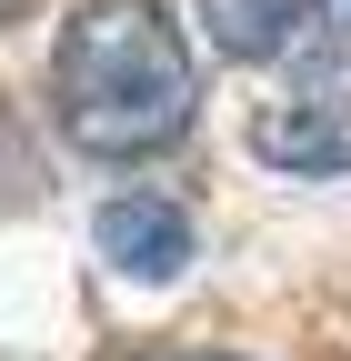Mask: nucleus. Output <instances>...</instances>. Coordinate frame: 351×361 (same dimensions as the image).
I'll return each mask as SVG.
<instances>
[{
  "label": "nucleus",
  "instance_id": "7ed1b4c3",
  "mask_svg": "<svg viewBox=\"0 0 351 361\" xmlns=\"http://www.w3.org/2000/svg\"><path fill=\"white\" fill-rule=\"evenodd\" d=\"M251 151L271 171H291V180H331V171H351V101H331V90L271 101L251 121Z\"/></svg>",
  "mask_w": 351,
  "mask_h": 361
},
{
  "label": "nucleus",
  "instance_id": "f03ea898",
  "mask_svg": "<svg viewBox=\"0 0 351 361\" xmlns=\"http://www.w3.org/2000/svg\"><path fill=\"white\" fill-rule=\"evenodd\" d=\"M91 241H101V261L121 271V281H181L191 251H201L191 201H171V191H121V201H101Z\"/></svg>",
  "mask_w": 351,
  "mask_h": 361
},
{
  "label": "nucleus",
  "instance_id": "0eeeda50",
  "mask_svg": "<svg viewBox=\"0 0 351 361\" xmlns=\"http://www.w3.org/2000/svg\"><path fill=\"white\" fill-rule=\"evenodd\" d=\"M20 11H30V0H0V20H20Z\"/></svg>",
  "mask_w": 351,
  "mask_h": 361
},
{
  "label": "nucleus",
  "instance_id": "f257e3e1",
  "mask_svg": "<svg viewBox=\"0 0 351 361\" xmlns=\"http://www.w3.org/2000/svg\"><path fill=\"white\" fill-rule=\"evenodd\" d=\"M191 101H201V71L161 0H80L70 11L61 51H51V111H61L70 151L141 161L191 130Z\"/></svg>",
  "mask_w": 351,
  "mask_h": 361
},
{
  "label": "nucleus",
  "instance_id": "20e7f679",
  "mask_svg": "<svg viewBox=\"0 0 351 361\" xmlns=\"http://www.w3.org/2000/svg\"><path fill=\"white\" fill-rule=\"evenodd\" d=\"M201 20H211L221 61H271L291 40V20H301V0H201Z\"/></svg>",
  "mask_w": 351,
  "mask_h": 361
},
{
  "label": "nucleus",
  "instance_id": "423d86ee",
  "mask_svg": "<svg viewBox=\"0 0 351 361\" xmlns=\"http://www.w3.org/2000/svg\"><path fill=\"white\" fill-rule=\"evenodd\" d=\"M141 361H231V351H141Z\"/></svg>",
  "mask_w": 351,
  "mask_h": 361
},
{
  "label": "nucleus",
  "instance_id": "39448f33",
  "mask_svg": "<svg viewBox=\"0 0 351 361\" xmlns=\"http://www.w3.org/2000/svg\"><path fill=\"white\" fill-rule=\"evenodd\" d=\"M301 30L321 61H351V0H301Z\"/></svg>",
  "mask_w": 351,
  "mask_h": 361
}]
</instances>
